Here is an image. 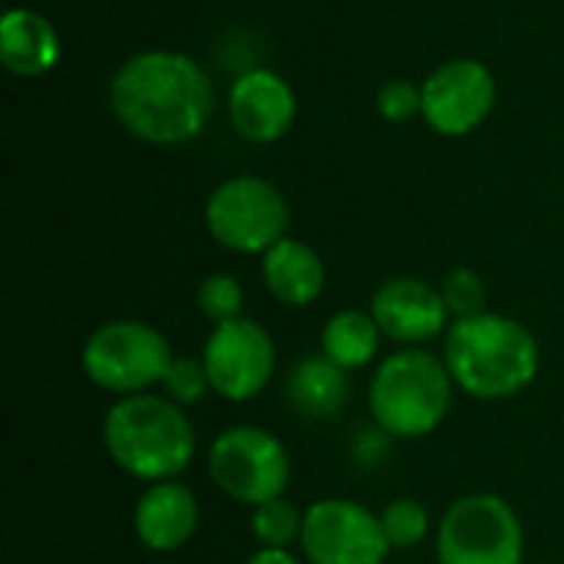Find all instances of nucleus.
Segmentation results:
<instances>
[{
    "label": "nucleus",
    "mask_w": 564,
    "mask_h": 564,
    "mask_svg": "<svg viewBox=\"0 0 564 564\" xmlns=\"http://www.w3.org/2000/svg\"><path fill=\"white\" fill-rule=\"evenodd\" d=\"M202 364L215 397L228 403H248L271 387L278 370V347L268 327L251 317H235L212 327L202 344Z\"/></svg>",
    "instance_id": "9"
},
{
    "label": "nucleus",
    "mask_w": 564,
    "mask_h": 564,
    "mask_svg": "<svg viewBox=\"0 0 564 564\" xmlns=\"http://www.w3.org/2000/svg\"><path fill=\"white\" fill-rule=\"evenodd\" d=\"M109 109L139 142L185 145L205 132L215 112V83L182 50H139L112 73Z\"/></svg>",
    "instance_id": "1"
},
{
    "label": "nucleus",
    "mask_w": 564,
    "mask_h": 564,
    "mask_svg": "<svg viewBox=\"0 0 564 564\" xmlns=\"http://www.w3.org/2000/svg\"><path fill=\"white\" fill-rule=\"evenodd\" d=\"M245 564H304L291 549H258L254 555H248Z\"/></svg>",
    "instance_id": "26"
},
{
    "label": "nucleus",
    "mask_w": 564,
    "mask_h": 564,
    "mask_svg": "<svg viewBox=\"0 0 564 564\" xmlns=\"http://www.w3.org/2000/svg\"><path fill=\"white\" fill-rule=\"evenodd\" d=\"M288 406L311 423L337 420L350 403V373L324 354L301 357L284 380Z\"/></svg>",
    "instance_id": "17"
},
{
    "label": "nucleus",
    "mask_w": 564,
    "mask_h": 564,
    "mask_svg": "<svg viewBox=\"0 0 564 564\" xmlns=\"http://www.w3.org/2000/svg\"><path fill=\"white\" fill-rule=\"evenodd\" d=\"M440 291H443V301L449 307V317L453 321H463V317H476L486 311L489 304V291H486V281L476 268H449L440 281Z\"/></svg>",
    "instance_id": "22"
},
{
    "label": "nucleus",
    "mask_w": 564,
    "mask_h": 564,
    "mask_svg": "<svg viewBox=\"0 0 564 564\" xmlns=\"http://www.w3.org/2000/svg\"><path fill=\"white\" fill-rule=\"evenodd\" d=\"M377 112L397 126L423 116V86L413 79H387L377 93Z\"/></svg>",
    "instance_id": "24"
},
{
    "label": "nucleus",
    "mask_w": 564,
    "mask_h": 564,
    "mask_svg": "<svg viewBox=\"0 0 564 564\" xmlns=\"http://www.w3.org/2000/svg\"><path fill=\"white\" fill-rule=\"evenodd\" d=\"M205 228L212 241L235 254H264L291 228L284 192L261 175H231L205 202Z\"/></svg>",
    "instance_id": "8"
},
{
    "label": "nucleus",
    "mask_w": 564,
    "mask_h": 564,
    "mask_svg": "<svg viewBox=\"0 0 564 564\" xmlns=\"http://www.w3.org/2000/svg\"><path fill=\"white\" fill-rule=\"evenodd\" d=\"M159 387L182 410L198 406L212 393V380H208V370H205L202 357H172V364H169Z\"/></svg>",
    "instance_id": "23"
},
{
    "label": "nucleus",
    "mask_w": 564,
    "mask_h": 564,
    "mask_svg": "<svg viewBox=\"0 0 564 564\" xmlns=\"http://www.w3.org/2000/svg\"><path fill=\"white\" fill-rule=\"evenodd\" d=\"M370 314L380 324L383 337L400 347H423L436 337H446L453 324L440 284L413 274H397L383 281L370 297Z\"/></svg>",
    "instance_id": "12"
},
{
    "label": "nucleus",
    "mask_w": 564,
    "mask_h": 564,
    "mask_svg": "<svg viewBox=\"0 0 564 564\" xmlns=\"http://www.w3.org/2000/svg\"><path fill=\"white\" fill-rule=\"evenodd\" d=\"M195 304H198V314L215 327V324H225V321H235V317H245V288L235 274L228 271H215L208 278H202L198 284V294H195Z\"/></svg>",
    "instance_id": "21"
},
{
    "label": "nucleus",
    "mask_w": 564,
    "mask_h": 564,
    "mask_svg": "<svg viewBox=\"0 0 564 564\" xmlns=\"http://www.w3.org/2000/svg\"><path fill=\"white\" fill-rule=\"evenodd\" d=\"M172 357V344L159 327L135 317H119L99 324L86 337L79 367L96 390H106L119 400L152 393V387L162 383Z\"/></svg>",
    "instance_id": "5"
},
{
    "label": "nucleus",
    "mask_w": 564,
    "mask_h": 564,
    "mask_svg": "<svg viewBox=\"0 0 564 564\" xmlns=\"http://www.w3.org/2000/svg\"><path fill=\"white\" fill-rule=\"evenodd\" d=\"M0 63L10 76L36 79L59 63V33L56 26L30 10L13 7L0 20Z\"/></svg>",
    "instance_id": "16"
},
{
    "label": "nucleus",
    "mask_w": 564,
    "mask_h": 564,
    "mask_svg": "<svg viewBox=\"0 0 564 564\" xmlns=\"http://www.w3.org/2000/svg\"><path fill=\"white\" fill-rule=\"evenodd\" d=\"M380 525H383V535H387L390 549L410 552V549H420L426 542L430 512L416 499H393V502H387L380 509Z\"/></svg>",
    "instance_id": "20"
},
{
    "label": "nucleus",
    "mask_w": 564,
    "mask_h": 564,
    "mask_svg": "<svg viewBox=\"0 0 564 564\" xmlns=\"http://www.w3.org/2000/svg\"><path fill=\"white\" fill-rule=\"evenodd\" d=\"M208 479L215 489L248 509L288 496L291 486V453L264 426L238 423L225 426L205 456Z\"/></svg>",
    "instance_id": "6"
},
{
    "label": "nucleus",
    "mask_w": 564,
    "mask_h": 564,
    "mask_svg": "<svg viewBox=\"0 0 564 564\" xmlns=\"http://www.w3.org/2000/svg\"><path fill=\"white\" fill-rule=\"evenodd\" d=\"M443 360L456 390L492 403L512 400L535 383L542 370V347L522 321L482 311L449 324L443 337Z\"/></svg>",
    "instance_id": "2"
},
{
    "label": "nucleus",
    "mask_w": 564,
    "mask_h": 564,
    "mask_svg": "<svg viewBox=\"0 0 564 564\" xmlns=\"http://www.w3.org/2000/svg\"><path fill=\"white\" fill-rule=\"evenodd\" d=\"M390 436L373 423V426H364V430H357V436H354V443H350V456H354V463L360 466V469H377V466H383V459L390 456Z\"/></svg>",
    "instance_id": "25"
},
{
    "label": "nucleus",
    "mask_w": 564,
    "mask_h": 564,
    "mask_svg": "<svg viewBox=\"0 0 564 564\" xmlns=\"http://www.w3.org/2000/svg\"><path fill=\"white\" fill-rule=\"evenodd\" d=\"M453 373L443 354L400 347L370 377V420L393 440L413 443L436 433L453 410Z\"/></svg>",
    "instance_id": "4"
},
{
    "label": "nucleus",
    "mask_w": 564,
    "mask_h": 564,
    "mask_svg": "<svg viewBox=\"0 0 564 564\" xmlns=\"http://www.w3.org/2000/svg\"><path fill=\"white\" fill-rule=\"evenodd\" d=\"M198 522H202L198 499L182 479L145 486L132 506V532L139 545L155 555L182 552L195 539Z\"/></svg>",
    "instance_id": "14"
},
{
    "label": "nucleus",
    "mask_w": 564,
    "mask_h": 564,
    "mask_svg": "<svg viewBox=\"0 0 564 564\" xmlns=\"http://www.w3.org/2000/svg\"><path fill=\"white\" fill-rule=\"evenodd\" d=\"M301 552L307 564H383L393 552L380 512L357 499H317L304 509Z\"/></svg>",
    "instance_id": "10"
},
{
    "label": "nucleus",
    "mask_w": 564,
    "mask_h": 564,
    "mask_svg": "<svg viewBox=\"0 0 564 564\" xmlns=\"http://www.w3.org/2000/svg\"><path fill=\"white\" fill-rule=\"evenodd\" d=\"M440 564H525V525L496 492L459 496L436 525Z\"/></svg>",
    "instance_id": "7"
},
{
    "label": "nucleus",
    "mask_w": 564,
    "mask_h": 564,
    "mask_svg": "<svg viewBox=\"0 0 564 564\" xmlns=\"http://www.w3.org/2000/svg\"><path fill=\"white\" fill-rule=\"evenodd\" d=\"M102 446L126 476L145 486L178 479L198 453L188 410L165 393L119 397L102 416Z\"/></svg>",
    "instance_id": "3"
},
{
    "label": "nucleus",
    "mask_w": 564,
    "mask_h": 564,
    "mask_svg": "<svg viewBox=\"0 0 564 564\" xmlns=\"http://www.w3.org/2000/svg\"><path fill=\"white\" fill-rule=\"evenodd\" d=\"M251 539L258 542V549H291L294 542H301L304 532V509L297 502H291L288 496L271 499L258 509H251Z\"/></svg>",
    "instance_id": "19"
},
{
    "label": "nucleus",
    "mask_w": 564,
    "mask_h": 564,
    "mask_svg": "<svg viewBox=\"0 0 564 564\" xmlns=\"http://www.w3.org/2000/svg\"><path fill=\"white\" fill-rule=\"evenodd\" d=\"M228 119L231 129L248 142H278L297 119V93L281 73L268 66L245 69L228 89Z\"/></svg>",
    "instance_id": "13"
},
{
    "label": "nucleus",
    "mask_w": 564,
    "mask_h": 564,
    "mask_svg": "<svg viewBox=\"0 0 564 564\" xmlns=\"http://www.w3.org/2000/svg\"><path fill=\"white\" fill-rule=\"evenodd\" d=\"M380 344H383L380 324L373 321L370 311L360 307H344L330 314L321 330V354L337 367H344L347 373L370 367L380 357Z\"/></svg>",
    "instance_id": "18"
},
{
    "label": "nucleus",
    "mask_w": 564,
    "mask_h": 564,
    "mask_svg": "<svg viewBox=\"0 0 564 564\" xmlns=\"http://www.w3.org/2000/svg\"><path fill=\"white\" fill-rule=\"evenodd\" d=\"M499 102L496 73L473 56L440 63L423 79V122L446 139L476 132Z\"/></svg>",
    "instance_id": "11"
},
{
    "label": "nucleus",
    "mask_w": 564,
    "mask_h": 564,
    "mask_svg": "<svg viewBox=\"0 0 564 564\" xmlns=\"http://www.w3.org/2000/svg\"><path fill=\"white\" fill-rule=\"evenodd\" d=\"M261 281L278 304L311 307L327 288V268L317 248L288 235L261 254Z\"/></svg>",
    "instance_id": "15"
}]
</instances>
